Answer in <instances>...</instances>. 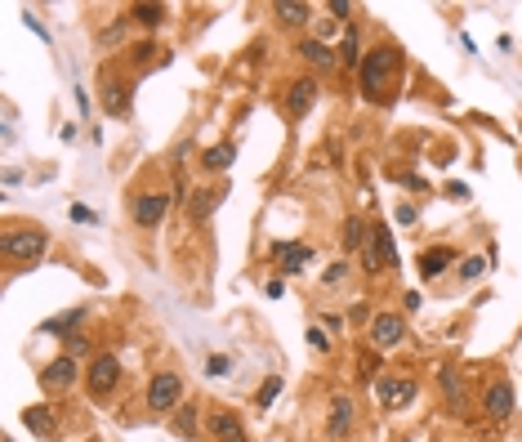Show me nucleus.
Wrapping results in <instances>:
<instances>
[{
    "label": "nucleus",
    "mask_w": 522,
    "mask_h": 442,
    "mask_svg": "<svg viewBox=\"0 0 522 442\" xmlns=\"http://www.w3.org/2000/svg\"><path fill=\"white\" fill-rule=\"evenodd\" d=\"M397 68V50L393 45H379V50H371L362 59V94L371 103H379L384 99V81H388V72Z\"/></svg>",
    "instance_id": "f257e3e1"
},
{
    "label": "nucleus",
    "mask_w": 522,
    "mask_h": 442,
    "mask_svg": "<svg viewBox=\"0 0 522 442\" xmlns=\"http://www.w3.org/2000/svg\"><path fill=\"white\" fill-rule=\"evenodd\" d=\"M179 398H183V380H179L174 371H161L157 380H152V389H148V407L152 411H174Z\"/></svg>",
    "instance_id": "f03ea898"
},
{
    "label": "nucleus",
    "mask_w": 522,
    "mask_h": 442,
    "mask_svg": "<svg viewBox=\"0 0 522 442\" xmlns=\"http://www.w3.org/2000/svg\"><path fill=\"white\" fill-rule=\"evenodd\" d=\"M375 398L384 402L388 411H397V407H406V402L415 398V380H406V375H379L375 380Z\"/></svg>",
    "instance_id": "7ed1b4c3"
},
{
    "label": "nucleus",
    "mask_w": 522,
    "mask_h": 442,
    "mask_svg": "<svg viewBox=\"0 0 522 442\" xmlns=\"http://www.w3.org/2000/svg\"><path fill=\"white\" fill-rule=\"evenodd\" d=\"M45 250V232L41 228H14L5 232V255L9 259H36Z\"/></svg>",
    "instance_id": "20e7f679"
},
{
    "label": "nucleus",
    "mask_w": 522,
    "mask_h": 442,
    "mask_svg": "<svg viewBox=\"0 0 522 442\" xmlns=\"http://www.w3.org/2000/svg\"><path fill=\"white\" fill-rule=\"evenodd\" d=\"M117 380H121V366H117V357H112V353H103V357H94V362H90V393H94V398L112 393V389H117Z\"/></svg>",
    "instance_id": "39448f33"
},
{
    "label": "nucleus",
    "mask_w": 522,
    "mask_h": 442,
    "mask_svg": "<svg viewBox=\"0 0 522 442\" xmlns=\"http://www.w3.org/2000/svg\"><path fill=\"white\" fill-rule=\"evenodd\" d=\"M397 259V246L393 237H388V223H379V228H371V250H366V272H379L384 264H393Z\"/></svg>",
    "instance_id": "423d86ee"
},
{
    "label": "nucleus",
    "mask_w": 522,
    "mask_h": 442,
    "mask_svg": "<svg viewBox=\"0 0 522 442\" xmlns=\"http://www.w3.org/2000/svg\"><path fill=\"white\" fill-rule=\"evenodd\" d=\"M402 335H406V322H402L397 313H379L375 322H371L375 349H393V344H402Z\"/></svg>",
    "instance_id": "0eeeda50"
},
{
    "label": "nucleus",
    "mask_w": 522,
    "mask_h": 442,
    "mask_svg": "<svg viewBox=\"0 0 522 442\" xmlns=\"http://www.w3.org/2000/svg\"><path fill=\"white\" fill-rule=\"evenodd\" d=\"M165 205H170V197H165V192H148V197H139V201H134V223H143V228H157L161 214H165Z\"/></svg>",
    "instance_id": "6e6552de"
},
{
    "label": "nucleus",
    "mask_w": 522,
    "mask_h": 442,
    "mask_svg": "<svg viewBox=\"0 0 522 442\" xmlns=\"http://www.w3.org/2000/svg\"><path fill=\"white\" fill-rule=\"evenodd\" d=\"M210 438L214 442H245V429L232 411H210Z\"/></svg>",
    "instance_id": "1a4fd4ad"
},
{
    "label": "nucleus",
    "mask_w": 522,
    "mask_h": 442,
    "mask_svg": "<svg viewBox=\"0 0 522 442\" xmlns=\"http://www.w3.org/2000/svg\"><path fill=\"white\" fill-rule=\"evenodd\" d=\"M23 425L32 429L36 438H54V434H59V420H54V411L45 407V402H36V407L23 411Z\"/></svg>",
    "instance_id": "9d476101"
},
{
    "label": "nucleus",
    "mask_w": 522,
    "mask_h": 442,
    "mask_svg": "<svg viewBox=\"0 0 522 442\" xmlns=\"http://www.w3.org/2000/svg\"><path fill=\"white\" fill-rule=\"evenodd\" d=\"M72 380H76V362H72V357H59V362H50V366H45V375H41V384H45L50 393L72 389Z\"/></svg>",
    "instance_id": "9b49d317"
},
{
    "label": "nucleus",
    "mask_w": 522,
    "mask_h": 442,
    "mask_svg": "<svg viewBox=\"0 0 522 442\" xmlns=\"http://www.w3.org/2000/svg\"><path fill=\"white\" fill-rule=\"evenodd\" d=\"M312 259V250L303 241H277V264L281 272H303V264Z\"/></svg>",
    "instance_id": "f8f14e48"
},
{
    "label": "nucleus",
    "mask_w": 522,
    "mask_h": 442,
    "mask_svg": "<svg viewBox=\"0 0 522 442\" xmlns=\"http://www.w3.org/2000/svg\"><path fill=\"white\" fill-rule=\"evenodd\" d=\"M509 411H514V389H509V380L491 384V389H487V416L491 420H505Z\"/></svg>",
    "instance_id": "ddd939ff"
},
{
    "label": "nucleus",
    "mask_w": 522,
    "mask_h": 442,
    "mask_svg": "<svg viewBox=\"0 0 522 442\" xmlns=\"http://www.w3.org/2000/svg\"><path fill=\"white\" fill-rule=\"evenodd\" d=\"M348 425H353V398H335V407H330V438H344Z\"/></svg>",
    "instance_id": "4468645a"
},
{
    "label": "nucleus",
    "mask_w": 522,
    "mask_h": 442,
    "mask_svg": "<svg viewBox=\"0 0 522 442\" xmlns=\"http://www.w3.org/2000/svg\"><path fill=\"white\" fill-rule=\"evenodd\" d=\"M312 94H317L312 81H295V86H290V117H303V112L312 108Z\"/></svg>",
    "instance_id": "2eb2a0df"
},
{
    "label": "nucleus",
    "mask_w": 522,
    "mask_h": 442,
    "mask_svg": "<svg viewBox=\"0 0 522 442\" xmlns=\"http://www.w3.org/2000/svg\"><path fill=\"white\" fill-rule=\"evenodd\" d=\"M299 54H303V59H308V63H312L317 72H326L330 63H335V54H330L326 45H321V41H303V45H299Z\"/></svg>",
    "instance_id": "dca6fc26"
},
{
    "label": "nucleus",
    "mask_w": 522,
    "mask_h": 442,
    "mask_svg": "<svg viewBox=\"0 0 522 442\" xmlns=\"http://www.w3.org/2000/svg\"><path fill=\"white\" fill-rule=\"evenodd\" d=\"M308 14H312V9L299 5V0H277V18H281V23H290V27H303V23H308Z\"/></svg>",
    "instance_id": "f3484780"
},
{
    "label": "nucleus",
    "mask_w": 522,
    "mask_h": 442,
    "mask_svg": "<svg viewBox=\"0 0 522 442\" xmlns=\"http://www.w3.org/2000/svg\"><path fill=\"white\" fill-rule=\"evenodd\" d=\"M447 264H451V250H447V246H438V250H429V255H420V272H424L429 281L438 277V272L447 268Z\"/></svg>",
    "instance_id": "a211bd4d"
},
{
    "label": "nucleus",
    "mask_w": 522,
    "mask_h": 442,
    "mask_svg": "<svg viewBox=\"0 0 522 442\" xmlns=\"http://www.w3.org/2000/svg\"><path fill=\"white\" fill-rule=\"evenodd\" d=\"M366 237H371V228H366L362 219H348V223H344V237H339V241H344V250H362Z\"/></svg>",
    "instance_id": "6ab92c4d"
},
{
    "label": "nucleus",
    "mask_w": 522,
    "mask_h": 442,
    "mask_svg": "<svg viewBox=\"0 0 522 442\" xmlns=\"http://www.w3.org/2000/svg\"><path fill=\"white\" fill-rule=\"evenodd\" d=\"M232 157H237V148L232 143H219V148H210V152L201 157V165H205V170H228V165H232Z\"/></svg>",
    "instance_id": "aec40b11"
},
{
    "label": "nucleus",
    "mask_w": 522,
    "mask_h": 442,
    "mask_svg": "<svg viewBox=\"0 0 522 442\" xmlns=\"http://www.w3.org/2000/svg\"><path fill=\"white\" fill-rule=\"evenodd\" d=\"M103 103H108V112H112V117H121V112L130 108V94H126V86H108Z\"/></svg>",
    "instance_id": "412c9836"
},
{
    "label": "nucleus",
    "mask_w": 522,
    "mask_h": 442,
    "mask_svg": "<svg viewBox=\"0 0 522 442\" xmlns=\"http://www.w3.org/2000/svg\"><path fill=\"white\" fill-rule=\"evenodd\" d=\"M197 201H192V219H205V214L219 205V192H192Z\"/></svg>",
    "instance_id": "4be33fe9"
},
{
    "label": "nucleus",
    "mask_w": 522,
    "mask_h": 442,
    "mask_svg": "<svg viewBox=\"0 0 522 442\" xmlns=\"http://www.w3.org/2000/svg\"><path fill=\"white\" fill-rule=\"evenodd\" d=\"M174 429L183 438H192L197 434V407H179V416H174Z\"/></svg>",
    "instance_id": "5701e85b"
},
{
    "label": "nucleus",
    "mask_w": 522,
    "mask_h": 442,
    "mask_svg": "<svg viewBox=\"0 0 522 442\" xmlns=\"http://www.w3.org/2000/svg\"><path fill=\"white\" fill-rule=\"evenodd\" d=\"M134 18H139L143 27H157L161 18H165V5H134Z\"/></svg>",
    "instance_id": "b1692460"
},
{
    "label": "nucleus",
    "mask_w": 522,
    "mask_h": 442,
    "mask_svg": "<svg viewBox=\"0 0 522 442\" xmlns=\"http://www.w3.org/2000/svg\"><path fill=\"white\" fill-rule=\"evenodd\" d=\"M339 59H344L348 68H353V63H362V54H357V32L344 36V50H339Z\"/></svg>",
    "instance_id": "393cba45"
},
{
    "label": "nucleus",
    "mask_w": 522,
    "mask_h": 442,
    "mask_svg": "<svg viewBox=\"0 0 522 442\" xmlns=\"http://www.w3.org/2000/svg\"><path fill=\"white\" fill-rule=\"evenodd\" d=\"M460 272H464V281H478L482 272H487V264H482V259H464V264H460Z\"/></svg>",
    "instance_id": "a878e982"
},
{
    "label": "nucleus",
    "mask_w": 522,
    "mask_h": 442,
    "mask_svg": "<svg viewBox=\"0 0 522 442\" xmlns=\"http://www.w3.org/2000/svg\"><path fill=\"white\" fill-rule=\"evenodd\" d=\"M228 366H232V362H228V357H223V353H214V357H205V375H228Z\"/></svg>",
    "instance_id": "bb28decb"
},
{
    "label": "nucleus",
    "mask_w": 522,
    "mask_h": 442,
    "mask_svg": "<svg viewBox=\"0 0 522 442\" xmlns=\"http://www.w3.org/2000/svg\"><path fill=\"white\" fill-rule=\"evenodd\" d=\"M277 389H281V375H272V380H268V384L259 389V407H268V402L277 398Z\"/></svg>",
    "instance_id": "cd10ccee"
},
{
    "label": "nucleus",
    "mask_w": 522,
    "mask_h": 442,
    "mask_svg": "<svg viewBox=\"0 0 522 442\" xmlns=\"http://www.w3.org/2000/svg\"><path fill=\"white\" fill-rule=\"evenodd\" d=\"M442 389H447V398H451V402H460V389H455V371H451V366L442 371Z\"/></svg>",
    "instance_id": "c85d7f7f"
},
{
    "label": "nucleus",
    "mask_w": 522,
    "mask_h": 442,
    "mask_svg": "<svg viewBox=\"0 0 522 442\" xmlns=\"http://www.w3.org/2000/svg\"><path fill=\"white\" fill-rule=\"evenodd\" d=\"M308 344H312V349H321V353H326V349H330V340H326V331H317V326H312V331H308Z\"/></svg>",
    "instance_id": "c756f323"
},
{
    "label": "nucleus",
    "mask_w": 522,
    "mask_h": 442,
    "mask_svg": "<svg viewBox=\"0 0 522 442\" xmlns=\"http://www.w3.org/2000/svg\"><path fill=\"white\" fill-rule=\"evenodd\" d=\"M72 219H81V223H94V210H85V205H72Z\"/></svg>",
    "instance_id": "7c9ffc66"
},
{
    "label": "nucleus",
    "mask_w": 522,
    "mask_h": 442,
    "mask_svg": "<svg viewBox=\"0 0 522 442\" xmlns=\"http://www.w3.org/2000/svg\"><path fill=\"white\" fill-rule=\"evenodd\" d=\"M397 223H415V210H411V205H397Z\"/></svg>",
    "instance_id": "2f4dec72"
}]
</instances>
